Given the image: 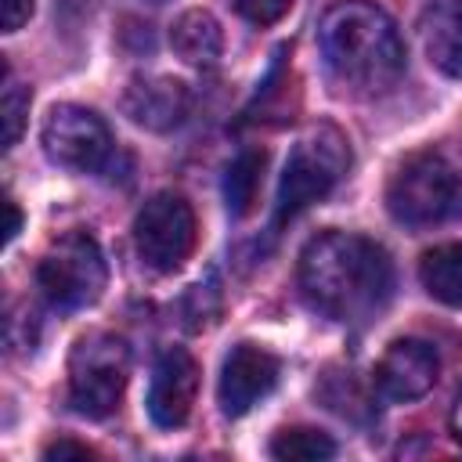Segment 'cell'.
I'll use <instances>...</instances> for the list:
<instances>
[{
    "label": "cell",
    "mask_w": 462,
    "mask_h": 462,
    "mask_svg": "<svg viewBox=\"0 0 462 462\" xmlns=\"http://www.w3.org/2000/svg\"><path fill=\"white\" fill-rule=\"evenodd\" d=\"M105 256L94 235L65 231L36 263V285L54 310H83L105 289Z\"/></svg>",
    "instance_id": "8992f818"
},
{
    "label": "cell",
    "mask_w": 462,
    "mask_h": 462,
    "mask_svg": "<svg viewBox=\"0 0 462 462\" xmlns=\"http://www.w3.org/2000/svg\"><path fill=\"white\" fill-rule=\"evenodd\" d=\"M419 40L440 76L462 79V0H426L419 14Z\"/></svg>",
    "instance_id": "4fadbf2b"
},
{
    "label": "cell",
    "mask_w": 462,
    "mask_h": 462,
    "mask_svg": "<svg viewBox=\"0 0 462 462\" xmlns=\"http://www.w3.org/2000/svg\"><path fill=\"white\" fill-rule=\"evenodd\" d=\"M263 162H267V155L260 148H245L227 162V170H224V202H227V213L235 220L253 213L260 184H263Z\"/></svg>",
    "instance_id": "2e32d148"
},
{
    "label": "cell",
    "mask_w": 462,
    "mask_h": 462,
    "mask_svg": "<svg viewBox=\"0 0 462 462\" xmlns=\"http://www.w3.org/2000/svg\"><path fill=\"white\" fill-rule=\"evenodd\" d=\"M462 180L458 170L437 152L408 155L390 184H386V209L404 227H433L458 209Z\"/></svg>",
    "instance_id": "277c9868"
},
{
    "label": "cell",
    "mask_w": 462,
    "mask_h": 462,
    "mask_svg": "<svg viewBox=\"0 0 462 462\" xmlns=\"http://www.w3.org/2000/svg\"><path fill=\"white\" fill-rule=\"evenodd\" d=\"M419 282L437 303L462 310V242H444L422 253Z\"/></svg>",
    "instance_id": "9a60e30c"
},
{
    "label": "cell",
    "mask_w": 462,
    "mask_h": 462,
    "mask_svg": "<svg viewBox=\"0 0 462 462\" xmlns=\"http://www.w3.org/2000/svg\"><path fill=\"white\" fill-rule=\"evenodd\" d=\"M278 375H282V361L271 350H263L256 343H238L227 354L224 372H220V383H217L220 411L227 419L245 415L256 401H263L278 386Z\"/></svg>",
    "instance_id": "9c48e42d"
},
{
    "label": "cell",
    "mask_w": 462,
    "mask_h": 462,
    "mask_svg": "<svg viewBox=\"0 0 462 462\" xmlns=\"http://www.w3.org/2000/svg\"><path fill=\"white\" fill-rule=\"evenodd\" d=\"M32 14V0H0V18H4V32H18Z\"/></svg>",
    "instance_id": "ffe728a7"
},
{
    "label": "cell",
    "mask_w": 462,
    "mask_h": 462,
    "mask_svg": "<svg viewBox=\"0 0 462 462\" xmlns=\"http://www.w3.org/2000/svg\"><path fill=\"white\" fill-rule=\"evenodd\" d=\"M235 14H242L249 25H274L278 18L289 14L292 0H231Z\"/></svg>",
    "instance_id": "d6986e66"
},
{
    "label": "cell",
    "mask_w": 462,
    "mask_h": 462,
    "mask_svg": "<svg viewBox=\"0 0 462 462\" xmlns=\"http://www.w3.org/2000/svg\"><path fill=\"white\" fill-rule=\"evenodd\" d=\"M195 242H199V220L184 195L159 191L141 206L134 220V245H137V256L152 271L159 274L180 271Z\"/></svg>",
    "instance_id": "52a82bcc"
},
{
    "label": "cell",
    "mask_w": 462,
    "mask_h": 462,
    "mask_svg": "<svg viewBox=\"0 0 462 462\" xmlns=\"http://www.w3.org/2000/svg\"><path fill=\"white\" fill-rule=\"evenodd\" d=\"M90 455H94V451H90L87 444H76V440H65V437L43 448V458H58V462H61V458H90Z\"/></svg>",
    "instance_id": "44dd1931"
},
{
    "label": "cell",
    "mask_w": 462,
    "mask_h": 462,
    "mask_svg": "<svg viewBox=\"0 0 462 462\" xmlns=\"http://www.w3.org/2000/svg\"><path fill=\"white\" fill-rule=\"evenodd\" d=\"M440 357L426 339H393L375 365V390L386 401H419L433 390Z\"/></svg>",
    "instance_id": "8fae6325"
},
{
    "label": "cell",
    "mask_w": 462,
    "mask_h": 462,
    "mask_svg": "<svg viewBox=\"0 0 462 462\" xmlns=\"http://www.w3.org/2000/svg\"><path fill=\"white\" fill-rule=\"evenodd\" d=\"M271 455L282 458V462H321V458L336 455V440L321 430L292 426V430H282L271 440Z\"/></svg>",
    "instance_id": "e0dca14e"
},
{
    "label": "cell",
    "mask_w": 462,
    "mask_h": 462,
    "mask_svg": "<svg viewBox=\"0 0 462 462\" xmlns=\"http://www.w3.org/2000/svg\"><path fill=\"white\" fill-rule=\"evenodd\" d=\"M170 47L184 65L213 69L224 51V32L209 11H184L170 29Z\"/></svg>",
    "instance_id": "5bb4252c"
},
{
    "label": "cell",
    "mask_w": 462,
    "mask_h": 462,
    "mask_svg": "<svg viewBox=\"0 0 462 462\" xmlns=\"http://www.w3.org/2000/svg\"><path fill=\"white\" fill-rule=\"evenodd\" d=\"M448 426H451V437L462 444V386H458V393H455V401H451V415H448Z\"/></svg>",
    "instance_id": "603a6c76"
},
{
    "label": "cell",
    "mask_w": 462,
    "mask_h": 462,
    "mask_svg": "<svg viewBox=\"0 0 462 462\" xmlns=\"http://www.w3.org/2000/svg\"><path fill=\"white\" fill-rule=\"evenodd\" d=\"M325 69L339 90L383 94L404 72V43L393 18L368 0H343L318 25Z\"/></svg>",
    "instance_id": "7a4b0ae2"
},
{
    "label": "cell",
    "mask_w": 462,
    "mask_h": 462,
    "mask_svg": "<svg viewBox=\"0 0 462 462\" xmlns=\"http://www.w3.org/2000/svg\"><path fill=\"white\" fill-rule=\"evenodd\" d=\"M130 379V346L112 332H90L69 357V401L87 419H105L119 408Z\"/></svg>",
    "instance_id": "5b68a950"
},
{
    "label": "cell",
    "mask_w": 462,
    "mask_h": 462,
    "mask_svg": "<svg viewBox=\"0 0 462 462\" xmlns=\"http://www.w3.org/2000/svg\"><path fill=\"white\" fill-rule=\"evenodd\" d=\"M119 105H123V116H130V123L166 134L180 126L184 116L191 112V90L170 76H137L123 90Z\"/></svg>",
    "instance_id": "7c38bea8"
},
{
    "label": "cell",
    "mask_w": 462,
    "mask_h": 462,
    "mask_svg": "<svg viewBox=\"0 0 462 462\" xmlns=\"http://www.w3.org/2000/svg\"><path fill=\"white\" fill-rule=\"evenodd\" d=\"M4 209H7V227H4V242H14V235L22 231V213H18V202H14V199H4Z\"/></svg>",
    "instance_id": "7402d4cb"
},
{
    "label": "cell",
    "mask_w": 462,
    "mask_h": 462,
    "mask_svg": "<svg viewBox=\"0 0 462 462\" xmlns=\"http://www.w3.org/2000/svg\"><path fill=\"white\" fill-rule=\"evenodd\" d=\"M350 166V148H346V137L336 130V126H314L307 130L289 159H285V170H282V184H278V224L300 217L307 206L321 202L346 173Z\"/></svg>",
    "instance_id": "3957f363"
},
{
    "label": "cell",
    "mask_w": 462,
    "mask_h": 462,
    "mask_svg": "<svg viewBox=\"0 0 462 462\" xmlns=\"http://www.w3.org/2000/svg\"><path fill=\"white\" fill-rule=\"evenodd\" d=\"M199 393V361L184 346H170L159 354L152 368V386H148V415L155 426L173 430L184 426L191 415Z\"/></svg>",
    "instance_id": "30bf717a"
},
{
    "label": "cell",
    "mask_w": 462,
    "mask_h": 462,
    "mask_svg": "<svg viewBox=\"0 0 462 462\" xmlns=\"http://www.w3.org/2000/svg\"><path fill=\"white\" fill-rule=\"evenodd\" d=\"M307 303L336 321L375 318L393 289V267L379 242L350 231H321L300 253Z\"/></svg>",
    "instance_id": "6da1fadb"
},
{
    "label": "cell",
    "mask_w": 462,
    "mask_h": 462,
    "mask_svg": "<svg viewBox=\"0 0 462 462\" xmlns=\"http://www.w3.org/2000/svg\"><path fill=\"white\" fill-rule=\"evenodd\" d=\"M43 152L51 162L65 170H101L112 155V130L108 123L83 105H54L43 119Z\"/></svg>",
    "instance_id": "ba28073f"
},
{
    "label": "cell",
    "mask_w": 462,
    "mask_h": 462,
    "mask_svg": "<svg viewBox=\"0 0 462 462\" xmlns=\"http://www.w3.org/2000/svg\"><path fill=\"white\" fill-rule=\"evenodd\" d=\"M0 112H4V148H14L29 116V90L11 76V69L4 65V97H0Z\"/></svg>",
    "instance_id": "ac0fdd59"
}]
</instances>
